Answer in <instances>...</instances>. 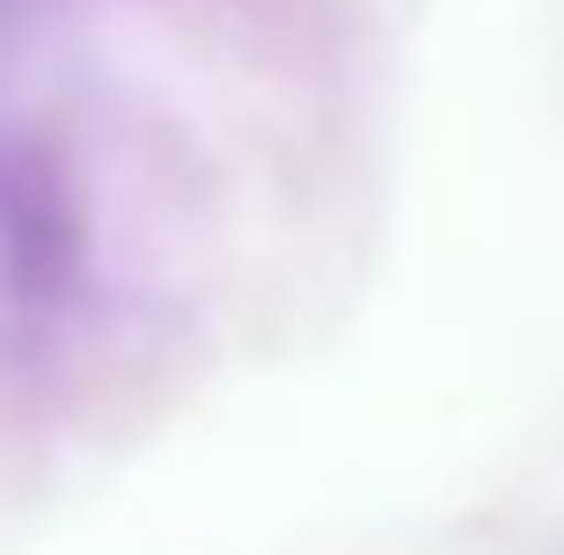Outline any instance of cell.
<instances>
[{"label": "cell", "instance_id": "cell-1", "mask_svg": "<svg viewBox=\"0 0 564 555\" xmlns=\"http://www.w3.org/2000/svg\"><path fill=\"white\" fill-rule=\"evenodd\" d=\"M29 260H37V231H29V204H19L10 167H0V278H29Z\"/></svg>", "mask_w": 564, "mask_h": 555}]
</instances>
